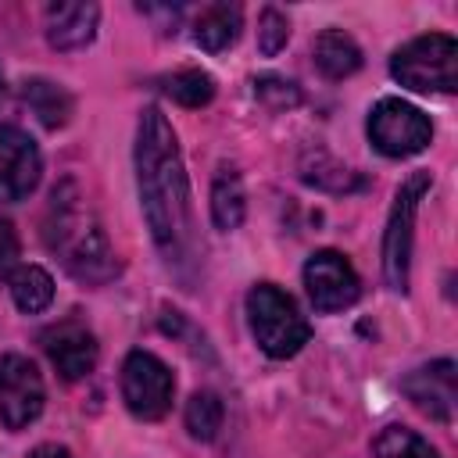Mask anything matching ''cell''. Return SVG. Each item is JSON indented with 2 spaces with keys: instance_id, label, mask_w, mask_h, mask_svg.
Wrapping results in <instances>:
<instances>
[{
  "instance_id": "17",
  "label": "cell",
  "mask_w": 458,
  "mask_h": 458,
  "mask_svg": "<svg viewBox=\"0 0 458 458\" xmlns=\"http://www.w3.org/2000/svg\"><path fill=\"white\" fill-rule=\"evenodd\" d=\"M301 179L308 186H315V190H326V193H354V190L365 186V179L354 168L340 165L326 150H308L301 157Z\"/></svg>"
},
{
  "instance_id": "5",
  "label": "cell",
  "mask_w": 458,
  "mask_h": 458,
  "mask_svg": "<svg viewBox=\"0 0 458 458\" xmlns=\"http://www.w3.org/2000/svg\"><path fill=\"white\" fill-rule=\"evenodd\" d=\"M433 186V172L419 168L411 172L397 193H394V204H390V215H386V233H383V279L390 290L404 293L408 290V272H411V240H415V211L422 204V197L429 193Z\"/></svg>"
},
{
  "instance_id": "18",
  "label": "cell",
  "mask_w": 458,
  "mask_h": 458,
  "mask_svg": "<svg viewBox=\"0 0 458 458\" xmlns=\"http://www.w3.org/2000/svg\"><path fill=\"white\" fill-rule=\"evenodd\" d=\"M21 100L29 104V111L47 125V129H61L72 118V93L50 79H25L21 82Z\"/></svg>"
},
{
  "instance_id": "3",
  "label": "cell",
  "mask_w": 458,
  "mask_h": 458,
  "mask_svg": "<svg viewBox=\"0 0 458 458\" xmlns=\"http://www.w3.org/2000/svg\"><path fill=\"white\" fill-rule=\"evenodd\" d=\"M247 322H250L258 347L279 361L293 358L311 340L308 318L297 311L293 297L279 290L276 283H254L247 290Z\"/></svg>"
},
{
  "instance_id": "27",
  "label": "cell",
  "mask_w": 458,
  "mask_h": 458,
  "mask_svg": "<svg viewBox=\"0 0 458 458\" xmlns=\"http://www.w3.org/2000/svg\"><path fill=\"white\" fill-rule=\"evenodd\" d=\"M0 104H4V75H0Z\"/></svg>"
},
{
  "instance_id": "21",
  "label": "cell",
  "mask_w": 458,
  "mask_h": 458,
  "mask_svg": "<svg viewBox=\"0 0 458 458\" xmlns=\"http://www.w3.org/2000/svg\"><path fill=\"white\" fill-rule=\"evenodd\" d=\"M372 454L376 458H440L437 447L429 440H422L408 426H386V429H379V437L372 440Z\"/></svg>"
},
{
  "instance_id": "24",
  "label": "cell",
  "mask_w": 458,
  "mask_h": 458,
  "mask_svg": "<svg viewBox=\"0 0 458 458\" xmlns=\"http://www.w3.org/2000/svg\"><path fill=\"white\" fill-rule=\"evenodd\" d=\"M290 39V18L279 7H261L258 14V50L265 57H276Z\"/></svg>"
},
{
  "instance_id": "23",
  "label": "cell",
  "mask_w": 458,
  "mask_h": 458,
  "mask_svg": "<svg viewBox=\"0 0 458 458\" xmlns=\"http://www.w3.org/2000/svg\"><path fill=\"white\" fill-rule=\"evenodd\" d=\"M254 97L268 111H290V107H297L304 100L301 97V86L290 82V79H283V75H258L254 79Z\"/></svg>"
},
{
  "instance_id": "25",
  "label": "cell",
  "mask_w": 458,
  "mask_h": 458,
  "mask_svg": "<svg viewBox=\"0 0 458 458\" xmlns=\"http://www.w3.org/2000/svg\"><path fill=\"white\" fill-rule=\"evenodd\" d=\"M14 254H18V240H14V229H11L7 222H0V272H7V268H11Z\"/></svg>"
},
{
  "instance_id": "14",
  "label": "cell",
  "mask_w": 458,
  "mask_h": 458,
  "mask_svg": "<svg viewBox=\"0 0 458 458\" xmlns=\"http://www.w3.org/2000/svg\"><path fill=\"white\" fill-rule=\"evenodd\" d=\"M311 57L326 79H347L361 68V47L344 29H322L311 43Z\"/></svg>"
},
{
  "instance_id": "22",
  "label": "cell",
  "mask_w": 458,
  "mask_h": 458,
  "mask_svg": "<svg viewBox=\"0 0 458 458\" xmlns=\"http://www.w3.org/2000/svg\"><path fill=\"white\" fill-rule=\"evenodd\" d=\"M222 419H225V408H222L218 394H211V390L190 394V401H186V429H190L193 440H215L218 429H222Z\"/></svg>"
},
{
  "instance_id": "20",
  "label": "cell",
  "mask_w": 458,
  "mask_h": 458,
  "mask_svg": "<svg viewBox=\"0 0 458 458\" xmlns=\"http://www.w3.org/2000/svg\"><path fill=\"white\" fill-rule=\"evenodd\" d=\"M161 93L182 107H204L215 97V79L200 68H182V72H172L161 79Z\"/></svg>"
},
{
  "instance_id": "2",
  "label": "cell",
  "mask_w": 458,
  "mask_h": 458,
  "mask_svg": "<svg viewBox=\"0 0 458 458\" xmlns=\"http://www.w3.org/2000/svg\"><path fill=\"white\" fill-rule=\"evenodd\" d=\"M43 240L61 258V265L89 286H100L118 276V261L107 243V233L97 222L75 179H64L61 186H54L47 218H43Z\"/></svg>"
},
{
  "instance_id": "12",
  "label": "cell",
  "mask_w": 458,
  "mask_h": 458,
  "mask_svg": "<svg viewBox=\"0 0 458 458\" xmlns=\"http://www.w3.org/2000/svg\"><path fill=\"white\" fill-rule=\"evenodd\" d=\"M401 390H404L408 401H411L419 411H426L429 419H437V422H444V426L454 419V361H451V358L419 365L415 372L404 376Z\"/></svg>"
},
{
  "instance_id": "7",
  "label": "cell",
  "mask_w": 458,
  "mask_h": 458,
  "mask_svg": "<svg viewBox=\"0 0 458 458\" xmlns=\"http://www.w3.org/2000/svg\"><path fill=\"white\" fill-rule=\"evenodd\" d=\"M172 397H175L172 369L150 351H129L125 361H122V401H125V408L143 422H157V419L168 415Z\"/></svg>"
},
{
  "instance_id": "6",
  "label": "cell",
  "mask_w": 458,
  "mask_h": 458,
  "mask_svg": "<svg viewBox=\"0 0 458 458\" xmlns=\"http://www.w3.org/2000/svg\"><path fill=\"white\" fill-rule=\"evenodd\" d=\"M365 132H369L372 147H376L379 154H386V157H411V154L426 150L429 140H433L429 118H426L415 104H408V100H401V97H383V100H376L372 111H369Z\"/></svg>"
},
{
  "instance_id": "16",
  "label": "cell",
  "mask_w": 458,
  "mask_h": 458,
  "mask_svg": "<svg viewBox=\"0 0 458 458\" xmlns=\"http://www.w3.org/2000/svg\"><path fill=\"white\" fill-rule=\"evenodd\" d=\"M243 215H247L243 179H240V172H233L229 165H222L218 175H215V182H211V222H215V229L233 233V229H240Z\"/></svg>"
},
{
  "instance_id": "13",
  "label": "cell",
  "mask_w": 458,
  "mask_h": 458,
  "mask_svg": "<svg viewBox=\"0 0 458 458\" xmlns=\"http://www.w3.org/2000/svg\"><path fill=\"white\" fill-rule=\"evenodd\" d=\"M47 43L54 50H82L93 43L100 25V7L89 0H64L47 7Z\"/></svg>"
},
{
  "instance_id": "4",
  "label": "cell",
  "mask_w": 458,
  "mask_h": 458,
  "mask_svg": "<svg viewBox=\"0 0 458 458\" xmlns=\"http://www.w3.org/2000/svg\"><path fill=\"white\" fill-rule=\"evenodd\" d=\"M390 75L415 93L458 89V43L447 32H426L408 39L390 57Z\"/></svg>"
},
{
  "instance_id": "11",
  "label": "cell",
  "mask_w": 458,
  "mask_h": 458,
  "mask_svg": "<svg viewBox=\"0 0 458 458\" xmlns=\"http://www.w3.org/2000/svg\"><path fill=\"white\" fill-rule=\"evenodd\" d=\"M50 365L61 372V379L75 383L82 376H89L97 369V358H100V347H97V336L89 326H82L79 318H61L57 326L43 329L39 336Z\"/></svg>"
},
{
  "instance_id": "19",
  "label": "cell",
  "mask_w": 458,
  "mask_h": 458,
  "mask_svg": "<svg viewBox=\"0 0 458 458\" xmlns=\"http://www.w3.org/2000/svg\"><path fill=\"white\" fill-rule=\"evenodd\" d=\"M7 290H11V301L18 304V311H25V315H39L54 301V279L39 265H18L7 276Z\"/></svg>"
},
{
  "instance_id": "1",
  "label": "cell",
  "mask_w": 458,
  "mask_h": 458,
  "mask_svg": "<svg viewBox=\"0 0 458 458\" xmlns=\"http://www.w3.org/2000/svg\"><path fill=\"white\" fill-rule=\"evenodd\" d=\"M136 186L154 247L168 268L193 261V208L179 140L161 107H143L136 125Z\"/></svg>"
},
{
  "instance_id": "15",
  "label": "cell",
  "mask_w": 458,
  "mask_h": 458,
  "mask_svg": "<svg viewBox=\"0 0 458 458\" xmlns=\"http://www.w3.org/2000/svg\"><path fill=\"white\" fill-rule=\"evenodd\" d=\"M240 25H243V11L236 4H225V0L222 4H208L193 21V39H197L200 50L218 54V50L236 43Z\"/></svg>"
},
{
  "instance_id": "26",
  "label": "cell",
  "mask_w": 458,
  "mask_h": 458,
  "mask_svg": "<svg viewBox=\"0 0 458 458\" xmlns=\"http://www.w3.org/2000/svg\"><path fill=\"white\" fill-rule=\"evenodd\" d=\"M29 458H72V451L61 444H39V447H32Z\"/></svg>"
},
{
  "instance_id": "8",
  "label": "cell",
  "mask_w": 458,
  "mask_h": 458,
  "mask_svg": "<svg viewBox=\"0 0 458 458\" xmlns=\"http://www.w3.org/2000/svg\"><path fill=\"white\" fill-rule=\"evenodd\" d=\"M47 401L43 376L32 358L25 354H4L0 358V422L7 429H25L39 419Z\"/></svg>"
},
{
  "instance_id": "10",
  "label": "cell",
  "mask_w": 458,
  "mask_h": 458,
  "mask_svg": "<svg viewBox=\"0 0 458 458\" xmlns=\"http://www.w3.org/2000/svg\"><path fill=\"white\" fill-rule=\"evenodd\" d=\"M39 172H43V157L36 140L18 125H0V200L4 204L25 200L36 190Z\"/></svg>"
},
{
  "instance_id": "9",
  "label": "cell",
  "mask_w": 458,
  "mask_h": 458,
  "mask_svg": "<svg viewBox=\"0 0 458 458\" xmlns=\"http://www.w3.org/2000/svg\"><path fill=\"white\" fill-rule=\"evenodd\" d=\"M304 286L315 311L322 315L344 311L361 297V279L340 250H315L304 265Z\"/></svg>"
}]
</instances>
